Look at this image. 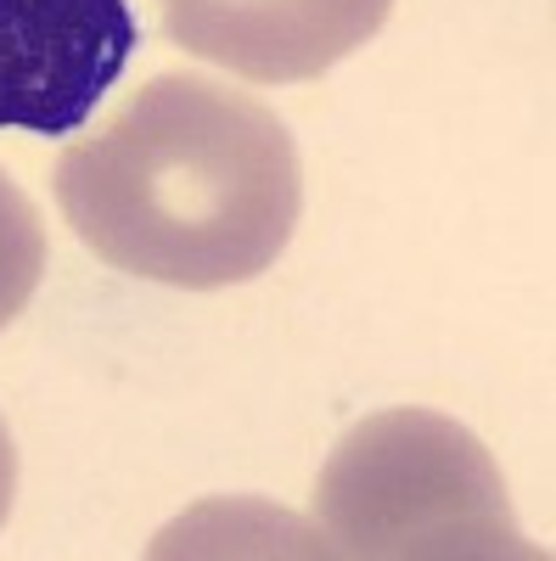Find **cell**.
I'll return each mask as SVG.
<instances>
[{
	"mask_svg": "<svg viewBox=\"0 0 556 561\" xmlns=\"http://www.w3.org/2000/svg\"><path fill=\"white\" fill-rule=\"evenodd\" d=\"M57 208L102 264L185 293L259 280L304 214V163L259 96L158 73L57 158Z\"/></svg>",
	"mask_w": 556,
	"mask_h": 561,
	"instance_id": "6da1fadb",
	"label": "cell"
},
{
	"mask_svg": "<svg viewBox=\"0 0 556 561\" xmlns=\"http://www.w3.org/2000/svg\"><path fill=\"white\" fill-rule=\"evenodd\" d=\"M332 556H534L484 444L428 410H383L315 483Z\"/></svg>",
	"mask_w": 556,
	"mask_h": 561,
	"instance_id": "7a4b0ae2",
	"label": "cell"
},
{
	"mask_svg": "<svg viewBox=\"0 0 556 561\" xmlns=\"http://www.w3.org/2000/svg\"><path fill=\"white\" fill-rule=\"evenodd\" d=\"M135 39L129 0H0V129L73 135L118 84Z\"/></svg>",
	"mask_w": 556,
	"mask_h": 561,
	"instance_id": "3957f363",
	"label": "cell"
},
{
	"mask_svg": "<svg viewBox=\"0 0 556 561\" xmlns=\"http://www.w3.org/2000/svg\"><path fill=\"white\" fill-rule=\"evenodd\" d=\"M163 34L253 84H304L354 57L394 0H158Z\"/></svg>",
	"mask_w": 556,
	"mask_h": 561,
	"instance_id": "277c9868",
	"label": "cell"
},
{
	"mask_svg": "<svg viewBox=\"0 0 556 561\" xmlns=\"http://www.w3.org/2000/svg\"><path fill=\"white\" fill-rule=\"evenodd\" d=\"M45 275V225L39 208L18 192V180L0 169V332L29 309Z\"/></svg>",
	"mask_w": 556,
	"mask_h": 561,
	"instance_id": "5b68a950",
	"label": "cell"
},
{
	"mask_svg": "<svg viewBox=\"0 0 556 561\" xmlns=\"http://www.w3.org/2000/svg\"><path fill=\"white\" fill-rule=\"evenodd\" d=\"M12 494H18V449H12L7 421H0V523H7V511H12Z\"/></svg>",
	"mask_w": 556,
	"mask_h": 561,
	"instance_id": "8992f818",
	"label": "cell"
}]
</instances>
